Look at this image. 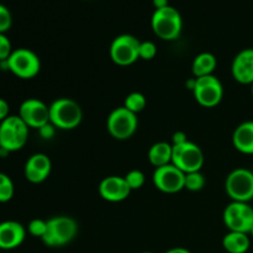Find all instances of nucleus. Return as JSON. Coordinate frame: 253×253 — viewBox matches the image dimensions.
<instances>
[{
    "mask_svg": "<svg viewBox=\"0 0 253 253\" xmlns=\"http://www.w3.org/2000/svg\"><path fill=\"white\" fill-rule=\"evenodd\" d=\"M83 120L81 105L71 98L56 99L49 105V123L59 130H74Z\"/></svg>",
    "mask_w": 253,
    "mask_h": 253,
    "instance_id": "1",
    "label": "nucleus"
},
{
    "mask_svg": "<svg viewBox=\"0 0 253 253\" xmlns=\"http://www.w3.org/2000/svg\"><path fill=\"white\" fill-rule=\"evenodd\" d=\"M151 26L157 37L165 41H173L180 36L183 30V20L175 7L168 6L156 9L151 19Z\"/></svg>",
    "mask_w": 253,
    "mask_h": 253,
    "instance_id": "2",
    "label": "nucleus"
},
{
    "mask_svg": "<svg viewBox=\"0 0 253 253\" xmlns=\"http://www.w3.org/2000/svg\"><path fill=\"white\" fill-rule=\"evenodd\" d=\"M78 234V224L73 217L59 216L47 220V230L42 242L48 247H63L73 241Z\"/></svg>",
    "mask_w": 253,
    "mask_h": 253,
    "instance_id": "3",
    "label": "nucleus"
},
{
    "mask_svg": "<svg viewBox=\"0 0 253 253\" xmlns=\"http://www.w3.org/2000/svg\"><path fill=\"white\" fill-rule=\"evenodd\" d=\"M29 126L19 115H9L0 123V147L4 152H15L26 145Z\"/></svg>",
    "mask_w": 253,
    "mask_h": 253,
    "instance_id": "4",
    "label": "nucleus"
},
{
    "mask_svg": "<svg viewBox=\"0 0 253 253\" xmlns=\"http://www.w3.org/2000/svg\"><path fill=\"white\" fill-rule=\"evenodd\" d=\"M4 63L6 69L21 79L35 78L41 69V61L39 56L29 48L14 49Z\"/></svg>",
    "mask_w": 253,
    "mask_h": 253,
    "instance_id": "5",
    "label": "nucleus"
},
{
    "mask_svg": "<svg viewBox=\"0 0 253 253\" xmlns=\"http://www.w3.org/2000/svg\"><path fill=\"white\" fill-rule=\"evenodd\" d=\"M225 190L232 202L250 203L253 199V172L236 168L226 177Z\"/></svg>",
    "mask_w": 253,
    "mask_h": 253,
    "instance_id": "6",
    "label": "nucleus"
},
{
    "mask_svg": "<svg viewBox=\"0 0 253 253\" xmlns=\"http://www.w3.org/2000/svg\"><path fill=\"white\" fill-rule=\"evenodd\" d=\"M172 165L187 173L199 172L204 166V153L197 143L188 140L180 145H172Z\"/></svg>",
    "mask_w": 253,
    "mask_h": 253,
    "instance_id": "7",
    "label": "nucleus"
},
{
    "mask_svg": "<svg viewBox=\"0 0 253 253\" xmlns=\"http://www.w3.org/2000/svg\"><path fill=\"white\" fill-rule=\"evenodd\" d=\"M106 127L115 140L125 141L135 135L138 127L137 115L131 113L125 106L116 108L109 114Z\"/></svg>",
    "mask_w": 253,
    "mask_h": 253,
    "instance_id": "8",
    "label": "nucleus"
},
{
    "mask_svg": "<svg viewBox=\"0 0 253 253\" xmlns=\"http://www.w3.org/2000/svg\"><path fill=\"white\" fill-rule=\"evenodd\" d=\"M222 220L229 231L250 235L253 227V208L249 203L231 202L225 208Z\"/></svg>",
    "mask_w": 253,
    "mask_h": 253,
    "instance_id": "9",
    "label": "nucleus"
},
{
    "mask_svg": "<svg viewBox=\"0 0 253 253\" xmlns=\"http://www.w3.org/2000/svg\"><path fill=\"white\" fill-rule=\"evenodd\" d=\"M141 41L128 34L119 35L110 46V58L118 66H131L140 59Z\"/></svg>",
    "mask_w": 253,
    "mask_h": 253,
    "instance_id": "10",
    "label": "nucleus"
},
{
    "mask_svg": "<svg viewBox=\"0 0 253 253\" xmlns=\"http://www.w3.org/2000/svg\"><path fill=\"white\" fill-rule=\"evenodd\" d=\"M192 91L197 103L204 108H215L219 105L224 96L222 83L212 74L195 78V85Z\"/></svg>",
    "mask_w": 253,
    "mask_h": 253,
    "instance_id": "11",
    "label": "nucleus"
},
{
    "mask_svg": "<svg viewBox=\"0 0 253 253\" xmlns=\"http://www.w3.org/2000/svg\"><path fill=\"white\" fill-rule=\"evenodd\" d=\"M152 180L158 190L167 194H174L184 189L185 173L170 163V165L156 168Z\"/></svg>",
    "mask_w": 253,
    "mask_h": 253,
    "instance_id": "12",
    "label": "nucleus"
},
{
    "mask_svg": "<svg viewBox=\"0 0 253 253\" xmlns=\"http://www.w3.org/2000/svg\"><path fill=\"white\" fill-rule=\"evenodd\" d=\"M19 116L30 128L40 130L49 123V106L40 99H26L20 105Z\"/></svg>",
    "mask_w": 253,
    "mask_h": 253,
    "instance_id": "13",
    "label": "nucleus"
},
{
    "mask_svg": "<svg viewBox=\"0 0 253 253\" xmlns=\"http://www.w3.org/2000/svg\"><path fill=\"white\" fill-rule=\"evenodd\" d=\"M131 192L132 190L128 187L125 177L110 175V177L104 178L99 184L100 197L110 203H119L127 199Z\"/></svg>",
    "mask_w": 253,
    "mask_h": 253,
    "instance_id": "14",
    "label": "nucleus"
},
{
    "mask_svg": "<svg viewBox=\"0 0 253 253\" xmlns=\"http://www.w3.org/2000/svg\"><path fill=\"white\" fill-rule=\"evenodd\" d=\"M52 170V162L49 157L44 153H35L25 165L24 173L30 183L39 184L44 182L49 177Z\"/></svg>",
    "mask_w": 253,
    "mask_h": 253,
    "instance_id": "15",
    "label": "nucleus"
},
{
    "mask_svg": "<svg viewBox=\"0 0 253 253\" xmlns=\"http://www.w3.org/2000/svg\"><path fill=\"white\" fill-rule=\"evenodd\" d=\"M232 77L240 84H253V48H245L235 56L231 64Z\"/></svg>",
    "mask_w": 253,
    "mask_h": 253,
    "instance_id": "16",
    "label": "nucleus"
},
{
    "mask_svg": "<svg viewBox=\"0 0 253 253\" xmlns=\"http://www.w3.org/2000/svg\"><path fill=\"white\" fill-rule=\"evenodd\" d=\"M26 237V230L20 222L7 220L0 222V250H14L19 247Z\"/></svg>",
    "mask_w": 253,
    "mask_h": 253,
    "instance_id": "17",
    "label": "nucleus"
},
{
    "mask_svg": "<svg viewBox=\"0 0 253 253\" xmlns=\"http://www.w3.org/2000/svg\"><path fill=\"white\" fill-rule=\"evenodd\" d=\"M232 143L239 152L253 155V121H245L235 128Z\"/></svg>",
    "mask_w": 253,
    "mask_h": 253,
    "instance_id": "18",
    "label": "nucleus"
},
{
    "mask_svg": "<svg viewBox=\"0 0 253 253\" xmlns=\"http://www.w3.org/2000/svg\"><path fill=\"white\" fill-rule=\"evenodd\" d=\"M251 246L249 234L229 231L222 239V247L229 253H246Z\"/></svg>",
    "mask_w": 253,
    "mask_h": 253,
    "instance_id": "19",
    "label": "nucleus"
},
{
    "mask_svg": "<svg viewBox=\"0 0 253 253\" xmlns=\"http://www.w3.org/2000/svg\"><path fill=\"white\" fill-rule=\"evenodd\" d=\"M172 145L161 141V142H157L151 146V148L148 150V161L156 168L170 165L172 163Z\"/></svg>",
    "mask_w": 253,
    "mask_h": 253,
    "instance_id": "20",
    "label": "nucleus"
},
{
    "mask_svg": "<svg viewBox=\"0 0 253 253\" xmlns=\"http://www.w3.org/2000/svg\"><path fill=\"white\" fill-rule=\"evenodd\" d=\"M217 66L216 57L209 52L199 53L192 63V72L195 78L211 76Z\"/></svg>",
    "mask_w": 253,
    "mask_h": 253,
    "instance_id": "21",
    "label": "nucleus"
},
{
    "mask_svg": "<svg viewBox=\"0 0 253 253\" xmlns=\"http://www.w3.org/2000/svg\"><path fill=\"white\" fill-rule=\"evenodd\" d=\"M146 104H147V100H146L145 95L142 93H138V91H133V93H130L126 96L124 106L127 110H130L131 113L137 115L138 113H141L146 108Z\"/></svg>",
    "mask_w": 253,
    "mask_h": 253,
    "instance_id": "22",
    "label": "nucleus"
},
{
    "mask_svg": "<svg viewBox=\"0 0 253 253\" xmlns=\"http://www.w3.org/2000/svg\"><path fill=\"white\" fill-rule=\"evenodd\" d=\"M15 193L11 178L5 173H0V203H7L12 199Z\"/></svg>",
    "mask_w": 253,
    "mask_h": 253,
    "instance_id": "23",
    "label": "nucleus"
},
{
    "mask_svg": "<svg viewBox=\"0 0 253 253\" xmlns=\"http://www.w3.org/2000/svg\"><path fill=\"white\" fill-rule=\"evenodd\" d=\"M205 187V177L202 172H192L185 174L184 188L190 192H199Z\"/></svg>",
    "mask_w": 253,
    "mask_h": 253,
    "instance_id": "24",
    "label": "nucleus"
},
{
    "mask_svg": "<svg viewBox=\"0 0 253 253\" xmlns=\"http://www.w3.org/2000/svg\"><path fill=\"white\" fill-rule=\"evenodd\" d=\"M125 179L126 182H127L128 187L131 188V190H136L143 187L146 178H145V174H143L141 170L132 169L125 175Z\"/></svg>",
    "mask_w": 253,
    "mask_h": 253,
    "instance_id": "25",
    "label": "nucleus"
},
{
    "mask_svg": "<svg viewBox=\"0 0 253 253\" xmlns=\"http://www.w3.org/2000/svg\"><path fill=\"white\" fill-rule=\"evenodd\" d=\"M27 229H29V232L32 235V236L42 239V237L44 236V234H46L47 221H44V220L42 219H34L30 221L29 227H27Z\"/></svg>",
    "mask_w": 253,
    "mask_h": 253,
    "instance_id": "26",
    "label": "nucleus"
},
{
    "mask_svg": "<svg viewBox=\"0 0 253 253\" xmlns=\"http://www.w3.org/2000/svg\"><path fill=\"white\" fill-rule=\"evenodd\" d=\"M157 54V47L153 42L151 41H143L140 44V58L145 59V61H150L153 59Z\"/></svg>",
    "mask_w": 253,
    "mask_h": 253,
    "instance_id": "27",
    "label": "nucleus"
},
{
    "mask_svg": "<svg viewBox=\"0 0 253 253\" xmlns=\"http://www.w3.org/2000/svg\"><path fill=\"white\" fill-rule=\"evenodd\" d=\"M12 25V16L5 5L0 4V34H5Z\"/></svg>",
    "mask_w": 253,
    "mask_h": 253,
    "instance_id": "28",
    "label": "nucleus"
},
{
    "mask_svg": "<svg viewBox=\"0 0 253 253\" xmlns=\"http://www.w3.org/2000/svg\"><path fill=\"white\" fill-rule=\"evenodd\" d=\"M12 46L9 37L5 34H0V62H5L12 53Z\"/></svg>",
    "mask_w": 253,
    "mask_h": 253,
    "instance_id": "29",
    "label": "nucleus"
},
{
    "mask_svg": "<svg viewBox=\"0 0 253 253\" xmlns=\"http://www.w3.org/2000/svg\"><path fill=\"white\" fill-rule=\"evenodd\" d=\"M54 128L56 127H54L51 123H48L47 125L42 126V127L40 128V135H41V137L44 138V140H49V138H52L54 136V132H56Z\"/></svg>",
    "mask_w": 253,
    "mask_h": 253,
    "instance_id": "30",
    "label": "nucleus"
},
{
    "mask_svg": "<svg viewBox=\"0 0 253 253\" xmlns=\"http://www.w3.org/2000/svg\"><path fill=\"white\" fill-rule=\"evenodd\" d=\"M9 104H7L6 100L0 98V123L4 121L5 119L9 116Z\"/></svg>",
    "mask_w": 253,
    "mask_h": 253,
    "instance_id": "31",
    "label": "nucleus"
},
{
    "mask_svg": "<svg viewBox=\"0 0 253 253\" xmlns=\"http://www.w3.org/2000/svg\"><path fill=\"white\" fill-rule=\"evenodd\" d=\"M172 141H173V145H180V143L187 142L188 141L187 133H184L183 131H177V132H174V135H173Z\"/></svg>",
    "mask_w": 253,
    "mask_h": 253,
    "instance_id": "32",
    "label": "nucleus"
},
{
    "mask_svg": "<svg viewBox=\"0 0 253 253\" xmlns=\"http://www.w3.org/2000/svg\"><path fill=\"white\" fill-rule=\"evenodd\" d=\"M153 1V6L155 9H162V7L168 6V0H152Z\"/></svg>",
    "mask_w": 253,
    "mask_h": 253,
    "instance_id": "33",
    "label": "nucleus"
},
{
    "mask_svg": "<svg viewBox=\"0 0 253 253\" xmlns=\"http://www.w3.org/2000/svg\"><path fill=\"white\" fill-rule=\"evenodd\" d=\"M165 253H190V251L189 250L184 249V247H174V249L168 250V251Z\"/></svg>",
    "mask_w": 253,
    "mask_h": 253,
    "instance_id": "34",
    "label": "nucleus"
},
{
    "mask_svg": "<svg viewBox=\"0 0 253 253\" xmlns=\"http://www.w3.org/2000/svg\"><path fill=\"white\" fill-rule=\"evenodd\" d=\"M250 235H251V237L253 239V227L251 229V231H250Z\"/></svg>",
    "mask_w": 253,
    "mask_h": 253,
    "instance_id": "35",
    "label": "nucleus"
},
{
    "mask_svg": "<svg viewBox=\"0 0 253 253\" xmlns=\"http://www.w3.org/2000/svg\"><path fill=\"white\" fill-rule=\"evenodd\" d=\"M2 152H4V151H2V150H1V147H0V156H1V153H2Z\"/></svg>",
    "mask_w": 253,
    "mask_h": 253,
    "instance_id": "36",
    "label": "nucleus"
},
{
    "mask_svg": "<svg viewBox=\"0 0 253 253\" xmlns=\"http://www.w3.org/2000/svg\"><path fill=\"white\" fill-rule=\"evenodd\" d=\"M251 90H252V96H253V84H252V88H251Z\"/></svg>",
    "mask_w": 253,
    "mask_h": 253,
    "instance_id": "37",
    "label": "nucleus"
},
{
    "mask_svg": "<svg viewBox=\"0 0 253 253\" xmlns=\"http://www.w3.org/2000/svg\"><path fill=\"white\" fill-rule=\"evenodd\" d=\"M142 253H153V252H142Z\"/></svg>",
    "mask_w": 253,
    "mask_h": 253,
    "instance_id": "38",
    "label": "nucleus"
}]
</instances>
